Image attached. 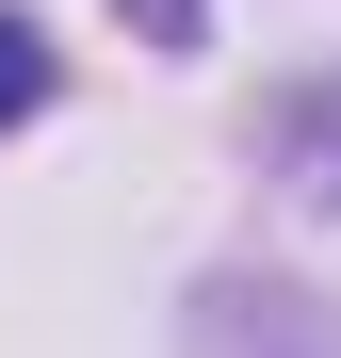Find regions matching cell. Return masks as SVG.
Wrapping results in <instances>:
<instances>
[{"label":"cell","instance_id":"cell-2","mask_svg":"<svg viewBox=\"0 0 341 358\" xmlns=\"http://www.w3.org/2000/svg\"><path fill=\"white\" fill-rule=\"evenodd\" d=\"M309 179L341 196V98H309Z\"/></svg>","mask_w":341,"mask_h":358},{"label":"cell","instance_id":"cell-3","mask_svg":"<svg viewBox=\"0 0 341 358\" xmlns=\"http://www.w3.org/2000/svg\"><path fill=\"white\" fill-rule=\"evenodd\" d=\"M130 17H146V49H195V0H130Z\"/></svg>","mask_w":341,"mask_h":358},{"label":"cell","instance_id":"cell-1","mask_svg":"<svg viewBox=\"0 0 341 358\" xmlns=\"http://www.w3.org/2000/svg\"><path fill=\"white\" fill-rule=\"evenodd\" d=\"M33 98H49V33H33V17H0V131H17Z\"/></svg>","mask_w":341,"mask_h":358}]
</instances>
